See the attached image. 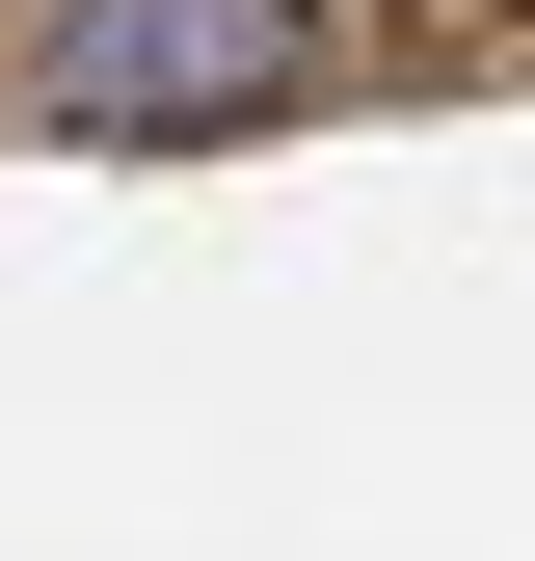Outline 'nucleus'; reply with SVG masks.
Wrapping results in <instances>:
<instances>
[{
  "label": "nucleus",
  "mask_w": 535,
  "mask_h": 561,
  "mask_svg": "<svg viewBox=\"0 0 535 561\" xmlns=\"http://www.w3.org/2000/svg\"><path fill=\"white\" fill-rule=\"evenodd\" d=\"M295 0H54V107L81 134H187V107H268L295 81Z\"/></svg>",
  "instance_id": "nucleus-1"
}]
</instances>
